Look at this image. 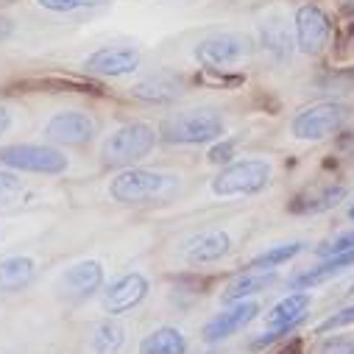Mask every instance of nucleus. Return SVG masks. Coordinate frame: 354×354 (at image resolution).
<instances>
[{
	"label": "nucleus",
	"instance_id": "obj_1",
	"mask_svg": "<svg viewBox=\"0 0 354 354\" xmlns=\"http://www.w3.org/2000/svg\"><path fill=\"white\" fill-rule=\"evenodd\" d=\"M179 176L176 173H162V170H145V167H129L123 173H118L112 185H109V196L118 204H148V201H162L170 198L179 190Z\"/></svg>",
	"mask_w": 354,
	"mask_h": 354
},
{
	"label": "nucleus",
	"instance_id": "obj_2",
	"mask_svg": "<svg viewBox=\"0 0 354 354\" xmlns=\"http://www.w3.org/2000/svg\"><path fill=\"white\" fill-rule=\"evenodd\" d=\"M226 131L223 118L215 109H185L162 120L159 137L170 145H204L221 140Z\"/></svg>",
	"mask_w": 354,
	"mask_h": 354
},
{
	"label": "nucleus",
	"instance_id": "obj_3",
	"mask_svg": "<svg viewBox=\"0 0 354 354\" xmlns=\"http://www.w3.org/2000/svg\"><path fill=\"white\" fill-rule=\"evenodd\" d=\"M156 131L148 123H126L112 131L101 145V162L106 167H126L145 159L156 145Z\"/></svg>",
	"mask_w": 354,
	"mask_h": 354
},
{
	"label": "nucleus",
	"instance_id": "obj_4",
	"mask_svg": "<svg viewBox=\"0 0 354 354\" xmlns=\"http://www.w3.org/2000/svg\"><path fill=\"white\" fill-rule=\"evenodd\" d=\"M274 176L271 162L265 159H240V162H229L209 185V190L215 196H254L259 190L268 187Z\"/></svg>",
	"mask_w": 354,
	"mask_h": 354
},
{
	"label": "nucleus",
	"instance_id": "obj_5",
	"mask_svg": "<svg viewBox=\"0 0 354 354\" xmlns=\"http://www.w3.org/2000/svg\"><path fill=\"white\" fill-rule=\"evenodd\" d=\"M0 165L17 173H39V176H59L67 170V156L53 145L37 142H12L0 145Z\"/></svg>",
	"mask_w": 354,
	"mask_h": 354
},
{
	"label": "nucleus",
	"instance_id": "obj_6",
	"mask_svg": "<svg viewBox=\"0 0 354 354\" xmlns=\"http://www.w3.org/2000/svg\"><path fill=\"white\" fill-rule=\"evenodd\" d=\"M346 106L343 104H335V101H321V104H313L307 109H301L296 118H293V137L301 140V142H321L326 137H332L343 120H346Z\"/></svg>",
	"mask_w": 354,
	"mask_h": 354
},
{
	"label": "nucleus",
	"instance_id": "obj_7",
	"mask_svg": "<svg viewBox=\"0 0 354 354\" xmlns=\"http://www.w3.org/2000/svg\"><path fill=\"white\" fill-rule=\"evenodd\" d=\"M251 45L243 34L234 31H223V34H212L207 39H201L193 50L196 62L207 70H229L234 64H240L248 56Z\"/></svg>",
	"mask_w": 354,
	"mask_h": 354
},
{
	"label": "nucleus",
	"instance_id": "obj_8",
	"mask_svg": "<svg viewBox=\"0 0 354 354\" xmlns=\"http://www.w3.org/2000/svg\"><path fill=\"white\" fill-rule=\"evenodd\" d=\"M140 62L142 53L131 45H104L84 59V70L104 78H120V75H131L140 67Z\"/></svg>",
	"mask_w": 354,
	"mask_h": 354
},
{
	"label": "nucleus",
	"instance_id": "obj_9",
	"mask_svg": "<svg viewBox=\"0 0 354 354\" xmlns=\"http://www.w3.org/2000/svg\"><path fill=\"white\" fill-rule=\"evenodd\" d=\"M95 118L78 112V109H67V112H56L48 126H45V137L56 145H86L95 137Z\"/></svg>",
	"mask_w": 354,
	"mask_h": 354
},
{
	"label": "nucleus",
	"instance_id": "obj_10",
	"mask_svg": "<svg viewBox=\"0 0 354 354\" xmlns=\"http://www.w3.org/2000/svg\"><path fill=\"white\" fill-rule=\"evenodd\" d=\"M329 39V17L315 6H299L296 9V48L307 56H315L324 50Z\"/></svg>",
	"mask_w": 354,
	"mask_h": 354
},
{
	"label": "nucleus",
	"instance_id": "obj_11",
	"mask_svg": "<svg viewBox=\"0 0 354 354\" xmlns=\"http://www.w3.org/2000/svg\"><path fill=\"white\" fill-rule=\"evenodd\" d=\"M148 290H151V285L142 274H137V271L123 274L115 282H109V288L104 290V310L109 315H123V313L134 310L148 296Z\"/></svg>",
	"mask_w": 354,
	"mask_h": 354
},
{
	"label": "nucleus",
	"instance_id": "obj_12",
	"mask_svg": "<svg viewBox=\"0 0 354 354\" xmlns=\"http://www.w3.org/2000/svg\"><path fill=\"white\" fill-rule=\"evenodd\" d=\"M259 315V304L254 299H243V301H234L229 310L218 313L212 321L204 324V340L207 343H218V340H226L232 337L234 332H240L243 326H248L254 318Z\"/></svg>",
	"mask_w": 354,
	"mask_h": 354
},
{
	"label": "nucleus",
	"instance_id": "obj_13",
	"mask_svg": "<svg viewBox=\"0 0 354 354\" xmlns=\"http://www.w3.org/2000/svg\"><path fill=\"white\" fill-rule=\"evenodd\" d=\"M104 285V265L98 259H81L59 277V290L70 299H86Z\"/></svg>",
	"mask_w": 354,
	"mask_h": 354
},
{
	"label": "nucleus",
	"instance_id": "obj_14",
	"mask_svg": "<svg viewBox=\"0 0 354 354\" xmlns=\"http://www.w3.org/2000/svg\"><path fill=\"white\" fill-rule=\"evenodd\" d=\"M307 310H310V296L304 290L288 293L285 299H279L268 313H265V326L279 332V337H285L288 332H293L304 321Z\"/></svg>",
	"mask_w": 354,
	"mask_h": 354
},
{
	"label": "nucleus",
	"instance_id": "obj_15",
	"mask_svg": "<svg viewBox=\"0 0 354 354\" xmlns=\"http://www.w3.org/2000/svg\"><path fill=\"white\" fill-rule=\"evenodd\" d=\"M229 251H232V237L221 229H209V232H201L187 240L185 259L190 265H209V262L223 259Z\"/></svg>",
	"mask_w": 354,
	"mask_h": 354
},
{
	"label": "nucleus",
	"instance_id": "obj_16",
	"mask_svg": "<svg viewBox=\"0 0 354 354\" xmlns=\"http://www.w3.org/2000/svg\"><path fill=\"white\" fill-rule=\"evenodd\" d=\"M37 277V262L31 257H6L0 259V290L3 293H20L26 290Z\"/></svg>",
	"mask_w": 354,
	"mask_h": 354
},
{
	"label": "nucleus",
	"instance_id": "obj_17",
	"mask_svg": "<svg viewBox=\"0 0 354 354\" xmlns=\"http://www.w3.org/2000/svg\"><path fill=\"white\" fill-rule=\"evenodd\" d=\"M131 95L140 101H148V104H170L182 95V84H179V78L159 73V75H148L145 81L134 84Z\"/></svg>",
	"mask_w": 354,
	"mask_h": 354
},
{
	"label": "nucleus",
	"instance_id": "obj_18",
	"mask_svg": "<svg viewBox=\"0 0 354 354\" xmlns=\"http://www.w3.org/2000/svg\"><path fill=\"white\" fill-rule=\"evenodd\" d=\"M274 282H277V271H245L243 277H237V279L221 293V301L234 304V301L251 299V296H257V293H262V290H268Z\"/></svg>",
	"mask_w": 354,
	"mask_h": 354
},
{
	"label": "nucleus",
	"instance_id": "obj_19",
	"mask_svg": "<svg viewBox=\"0 0 354 354\" xmlns=\"http://www.w3.org/2000/svg\"><path fill=\"white\" fill-rule=\"evenodd\" d=\"M187 351V337L176 326H159L151 335L142 337L140 354H185Z\"/></svg>",
	"mask_w": 354,
	"mask_h": 354
},
{
	"label": "nucleus",
	"instance_id": "obj_20",
	"mask_svg": "<svg viewBox=\"0 0 354 354\" xmlns=\"http://www.w3.org/2000/svg\"><path fill=\"white\" fill-rule=\"evenodd\" d=\"M301 251H304V243H301V240L279 243V245H271V248H265L262 254H257V257L248 262V268H251V271H277L279 265L296 259Z\"/></svg>",
	"mask_w": 354,
	"mask_h": 354
},
{
	"label": "nucleus",
	"instance_id": "obj_21",
	"mask_svg": "<svg viewBox=\"0 0 354 354\" xmlns=\"http://www.w3.org/2000/svg\"><path fill=\"white\" fill-rule=\"evenodd\" d=\"M126 343V329L118 324V321H101L95 329H93V351L95 354H118Z\"/></svg>",
	"mask_w": 354,
	"mask_h": 354
},
{
	"label": "nucleus",
	"instance_id": "obj_22",
	"mask_svg": "<svg viewBox=\"0 0 354 354\" xmlns=\"http://www.w3.org/2000/svg\"><path fill=\"white\" fill-rule=\"evenodd\" d=\"M259 37H262V48L268 53H274L277 59H288L290 56L293 39H290L288 28L282 26V20H265L259 26Z\"/></svg>",
	"mask_w": 354,
	"mask_h": 354
},
{
	"label": "nucleus",
	"instance_id": "obj_23",
	"mask_svg": "<svg viewBox=\"0 0 354 354\" xmlns=\"http://www.w3.org/2000/svg\"><path fill=\"white\" fill-rule=\"evenodd\" d=\"M343 196H346V187H343V185L324 187V190H318V193H310L304 204H293V212H324V209L335 207Z\"/></svg>",
	"mask_w": 354,
	"mask_h": 354
},
{
	"label": "nucleus",
	"instance_id": "obj_24",
	"mask_svg": "<svg viewBox=\"0 0 354 354\" xmlns=\"http://www.w3.org/2000/svg\"><path fill=\"white\" fill-rule=\"evenodd\" d=\"M112 0H37V6L53 15H73V12H90V9H101L109 6Z\"/></svg>",
	"mask_w": 354,
	"mask_h": 354
},
{
	"label": "nucleus",
	"instance_id": "obj_25",
	"mask_svg": "<svg viewBox=\"0 0 354 354\" xmlns=\"http://www.w3.org/2000/svg\"><path fill=\"white\" fill-rule=\"evenodd\" d=\"M20 196H23V182L12 170H0V209L20 201Z\"/></svg>",
	"mask_w": 354,
	"mask_h": 354
},
{
	"label": "nucleus",
	"instance_id": "obj_26",
	"mask_svg": "<svg viewBox=\"0 0 354 354\" xmlns=\"http://www.w3.org/2000/svg\"><path fill=\"white\" fill-rule=\"evenodd\" d=\"M343 326H354V307H343L337 310L335 315H329L326 321L318 324V335H326V332H335V329H343Z\"/></svg>",
	"mask_w": 354,
	"mask_h": 354
},
{
	"label": "nucleus",
	"instance_id": "obj_27",
	"mask_svg": "<svg viewBox=\"0 0 354 354\" xmlns=\"http://www.w3.org/2000/svg\"><path fill=\"white\" fill-rule=\"evenodd\" d=\"M351 248H354V229H348V232H343V234L332 237L329 243H324V245L318 248V254H321V259H324V257L343 254V251H351Z\"/></svg>",
	"mask_w": 354,
	"mask_h": 354
},
{
	"label": "nucleus",
	"instance_id": "obj_28",
	"mask_svg": "<svg viewBox=\"0 0 354 354\" xmlns=\"http://www.w3.org/2000/svg\"><path fill=\"white\" fill-rule=\"evenodd\" d=\"M207 159H209L212 165H223V162H232V159H234V140H223V137H221V142H215V145L209 148Z\"/></svg>",
	"mask_w": 354,
	"mask_h": 354
},
{
	"label": "nucleus",
	"instance_id": "obj_29",
	"mask_svg": "<svg viewBox=\"0 0 354 354\" xmlns=\"http://www.w3.org/2000/svg\"><path fill=\"white\" fill-rule=\"evenodd\" d=\"M15 34V23L9 17H0V42H6Z\"/></svg>",
	"mask_w": 354,
	"mask_h": 354
},
{
	"label": "nucleus",
	"instance_id": "obj_30",
	"mask_svg": "<svg viewBox=\"0 0 354 354\" xmlns=\"http://www.w3.org/2000/svg\"><path fill=\"white\" fill-rule=\"evenodd\" d=\"M9 129H12V115H9L3 106H0V137H3Z\"/></svg>",
	"mask_w": 354,
	"mask_h": 354
},
{
	"label": "nucleus",
	"instance_id": "obj_31",
	"mask_svg": "<svg viewBox=\"0 0 354 354\" xmlns=\"http://www.w3.org/2000/svg\"><path fill=\"white\" fill-rule=\"evenodd\" d=\"M299 348H301V346H299V340H293V343H290L288 348H282L279 354H299Z\"/></svg>",
	"mask_w": 354,
	"mask_h": 354
},
{
	"label": "nucleus",
	"instance_id": "obj_32",
	"mask_svg": "<svg viewBox=\"0 0 354 354\" xmlns=\"http://www.w3.org/2000/svg\"><path fill=\"white\" fill-rule=\"evenodd\" d=\"M346 12H354V0H346Z\"/></svg>",
	"mask_w": 354,
	"mask_h": 354
},
{
	"label": "nucleus",
	"instance_id": "obj_33",
	"mask_svg": "<svg viewBox=\"0 0 354 354\" xmlns=\"http://www.w3.org/2000/svg\"><path fill=\"white\" fill-rule=\"evenodd\" d=\"M343 354H354V340H351V343H348V348H346V351H343Z\"/></svg>",
	"mask_w": 354,
	"mask_h": 354
},
{
	"label": "nucleus",
	"instance_id": "obj_34",
	"mask_svg": "<svg viewBox=\"0 0 354 354\" xmlns=\"http://www.w3.org/2000/svg\"><path fill=\"white\" fill-rule=\"evenodd\" d=\"M348 34H351V39H354V23H351V26H348Z\"/></svg>",
	"mask_w": 354,
	"mask_h": 354
},
{
	"label": "nucleus",
	"instance_id": "obj_35",
	"mask_svg": "<svg viewBox=\"0 0 354 354\" xmlns=\"http://www.w3.org/2000/svg\"><path fill=\"white\" fill-rule=\"evenodd\" d=\"M348 218H351V221H354V204H351V209H348Z\"/></svg>",
	"mask_w": 354,
	"mask_h": 354
},
{
	"label": "nucleus",
	"instance_id": "obj_36",
	"mask_svg": "<svg viewBox=\"0 0 354 354\" xmlns=\"http://www.w3.org/2000/svg\"><path fill=\"white\" fill-rule=\"evenodd\" d=\"M348 290H351V293H354V285H351V288H348Z\"/></svg>",
	"mask_w": 354,
	"mask_h": 354
},
{
	"label": "nucleus",
	"instance_id": "obj_37",
	"mask_svg": "<svg viewBox=\"0 0 354 354\" xmlns=\"http://www.w3.org/2000/svg\"><path fill=\"white\" fill-rule=\"evenodd\" d=\"M207 354H218V351H207Z\"/></svg>",
	"mask_w": 354,
	"mask_h": 354
},
{
	"label": "nucleus",
	"instance_id": "obj_38",
	"mask_svg": "<svg viewBox=\"0 0 354 354\" xmlns=\"http://www.w3.org/2000/svg\"><path fill=\"white\" fill-rule=\"evenodd\" d=\"M0 237H3V234H0Z\"/></svg>",
	"mask_w": 354,
	"mask_h": 354
}]
</instances>
